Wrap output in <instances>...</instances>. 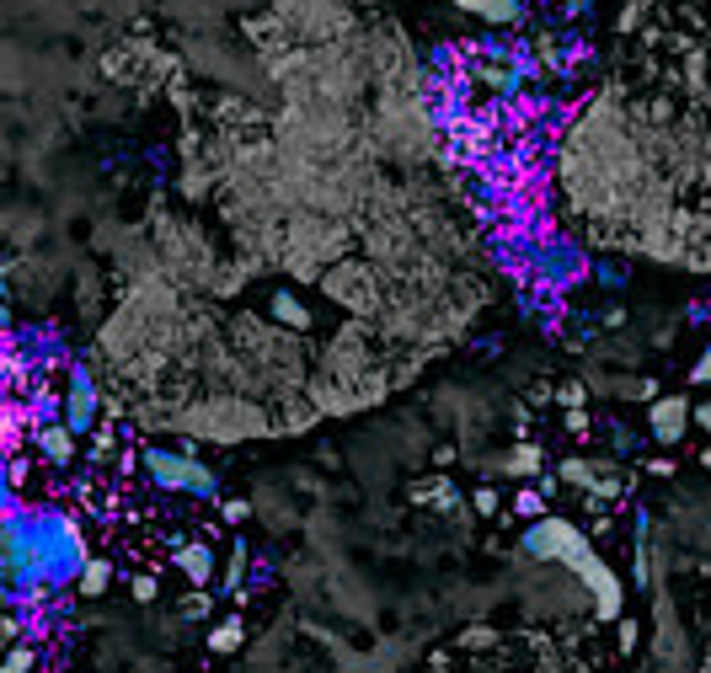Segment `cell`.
Segmentation results:
<instances>
[{
	"label": "cell",
	"mask_w": 711,
	"mask_h": 673,
	"mask_svg": "<svg viewBox=\"0 0 711 673\" xmlns=\"http://www.w3.org/2000/svg\"><path fill=\"white\" fill-rule=\"evenodd\" d=\"M86 535L65 508H17L6 519V577L11 599L22 604V641L38 631V615L59 599L81 593L75 577H86Z\"/></svg>",
	"instance_id": "1"
},
{
	"label": "cell",
	"mask_w": 711,
	"mask_h": 673,
	"mask_svg": "<svg viewBox=\"0 0 711 673\" xmlns=\"http://www.w3.org/2000/svg\"><path fill=\"white\" fill-rule=\"evenodd\" d=\"M139 476L145 492H156L161 503H214L220 481L182 449H139Z\"/></svg>",
	"instance_id": "2"
},
{
	"label": "cell",
	"mask_w": 711,
	"mask_h": 673,
	"mask_svg": "<svg viewBox=\"0 0 711 673\" xmlns=\"http://www.w3.org/2000/svg\"><path fill=\"white\" fill-rule=\"evenodd\" d=\"M466 17H476V22H487V27H514V22H524V0H455Z\"/></svg>",
	"instance_id": "3"
},
{
	"label": "cell",
	"mask_w": 711,
	"mask_h": 673,
	"mask_svg": "<svg viewBox=\"0 0 711 673\" xmlns=\"http://www.w3.org/2000/svg\"><path fill=\"white\" fill-rule=\"evenodd\" d=\"M647 422H653V433H658V444H679L690 428V406L685 401H658L653 412H647Z\"/></svg>",
	"instance_id": "4"
},
{
	"label": "cell",
	"mask_w": 711,
	"mask_h": 673,
	"mask_svg": "<svg viewBox=\"0 0 711 673\" xmlns=\"http://www.w3.org/2000/svg\"><path fill=\"white\" fill-rule=\"evenodd\" d=\"M177 567L188 572V583H209V577H214V551L198 535H188V545L177 551Z\"/></svg>",
	"instance_id": "5"
},
{
	"label": "cell",
	"mask_w": 711,
	"mask_h": 673,
	"mask_svg": "<svg viewBox=\"0 0 711 673\" xmlns=\"http://www.w3.org/2000/svg\"><path fill=\"white\" fill-rule=\"evenodd\" d=\"M690 380H695V385H711V348L701 353V364L690 369Z\"/></svg>",
	"instance_id": "6"
},
{
	"label": "cell",
	"mask_w": 711,
	"mask_h": 673,
	"mask_svg": "<svg viewBox=\"0 0 711 673\" xmlns=\"http://www.w3.org/2000/svg\"><path fill=\"white\" fill-rule=\"evenodd\" d=\"M695 417H701V428L711 433V401H706V406H701V412H695Z\"/></svg>",
	"instance_id": "7"
}]
</instances>
